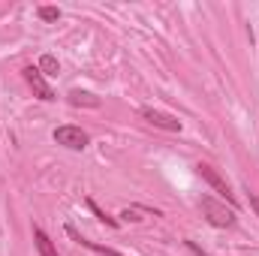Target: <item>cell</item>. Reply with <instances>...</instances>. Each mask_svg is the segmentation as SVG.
Returning a JSON list of instances; mask_svg holds the SVG:
<instances>
[{"label": "cell", "instance_id": "12", "mask_svg": "<svg viewBox=\"0 0 259 256\" xmlns=\"http://www.w3.org/2000/svg\"><path fill=\"white\" fill-rule=\"evenodd\" d=\"M184 247H187V250H190V253H193V256H211V253H208V250H202V247H199L196 241H184Z\"/></svg>", "mask_w": 259, "mask_h": 256}, {"label": "cell", "instance_id": "2", "mask_svg": "<svg viewBox=\"0 0 259 256\" xmlns=\"http://www.w3.org/2000/svg\"><path fill=\"white\" fill-rule=\"evenodd\" d=\"M196 169H199V175H202V178L214 187V193H220V199H223V202H229V205L238 211V199H235V193H232V187H229V181H226V178H223V175L211 166V163H199Z\"/></svg>", "mask_w": 259, "mask_h": 256}, {"label": "cell", "instance_id": "11", "mask_svg": "<svg viewBox=\"0 0 259 256\" xmlns=\"http://www.w3.org/2000/svg\"><path fill=\"white\" fill-rule=\"evenodd\" d=\"M36 15H39L42 21H58V18H61V9H58V6H39Z\"/></svg>", "mask_w": 259, "mask_h": 256}, {"label": "cell", "instance_id": "7", "mask_svg": "<svg viewBox=\"0 0 259 256\" xmlns=\"http://www.w3.org/2000/svg\"><path fill=\"white\" fill-rule=\"evenodd\" d=\"M66 103H69V106H75V109H78V106L97 109V106H100V97H97V94H91V91H78V88H72V91L66 94Z\"/></svg>", "mask_w": 259, "mask_h": 256}, {"label": "cell", "instance_id": "4", "mask_svg": "<svg viewBox=\"0 0 259 256\" xmlns=\"http://www.w3.org/2000/svg\"><path fill=\"white\" fill-rule=\"evenodd\" d=\"M24 81L33 88V94L42 100V103H55L58 97H55V91H52V84L46 81V75L39 72V66H24Z\"/></svg>", "mask_w": 259, "mask_h": 256}, {"label": "cell", "instance_id": "9", "mask_svg": "<svg viewBox=\"0 0 259 256\" xmlns=\"http://www.w3.org/2000/svg\"><path fill=\"white\" fill-rule=\"evenodd\" d=\"M88 208L94 211V217H97L100 223H106V226H112V229H118V226H121V220H118V217H112V214H106V211H103L94 199H88Z\"/></svg>", "mask_w": 259, "mask_h": 256}, {"label": "cell", "instance_id": "10", "mask_svg": "<svg viewBox=\"0 0 259 256\" xmlns=\"http://www.w3.org/2000/svg\"><path fill=\"white\" fill-rule=\"evenodd\" d=\"M58 69H61V66H58V58H55V55H42V58H39V72H42V75H58Z\"/></svg>", "mask_w": 259, "mask_h": 256}, {"label": "cell", "instance_id": "3", "mask_svg": "<svg viewBox=\"0 0 259 256\" xmlns=\"http://www.w3.org/2000/svg\"><path fill=\"white\" fill-rule=\"evenodd\" d=\"M55 142H58V145H64V148H69V151H84V148H88V142H91V136H88L81 127L64 124V127L55 130Z\"/></svg>", "mask_w": 259, "mask_h": 256}, {"label": "cell", "instance_id": "13", "mask_svg": "<svg viewBox=\"0 0 259 256\" xmlns=\"http://www.w3.org/2000/svg\"><path fill=\"white\" fill-rule=\"evenodd\" d=\"M247 202H250V208L256 211V217H259V196H256L253 190H250V187H247Z\"/></svg>", "mask_w": 259, "mask_h": 256}, {"label": "cell", "instance_id": "1", "mask_svg": "<svg viewBox=\"0 0 259 256\" xmlns=\"http://www.w3.org/2000/svg\"><path fill=\"white\" fill-rule=\"evenodd\" d=\"M199 208H202V214L208 217L211 226H235V208L232 205H226V202H220L214 196H202Z\"/></svg>", "mask_w": 259, "mask_h": 256}, {"label": "cell", "instance_id": "8", "mask_svg": "<svg viewBox=\"0 0 259 256\" xmlns=\"http://www.w3.org/2000/svg\"><path fill=\"white\" fill-rule=\"evenodd\" d=\"M33 244H36V250H39V256H58V250H55V244H52V238L39 229V226H33Z\"/></svg>", "mask_w": 259, "mask_h": 256}, {"label": "cell", "instance_id": "6", "mask_svg": "<svg viewBox=\"0 0 259 256\" xmlns=\"http://www.w3.org/2000/svg\"><path fill=\"white\" fill-rule=\"evenodd\" d=\"M66 235L75 241V244H81V247H88V250H94V253H100V256H124V253H118L115 247H106V244H97V241H88L84 235H78L72 226H66Z\"/></svg>", "mask_w": 259, "mask_h": 256}, {"label": "cell", "instance_id": "14", "mask_svg": "<svg viewBox=\"0 0 259 256\" xmlns=\"http://www.w3.org/2000/svg\"><path fill=\"white\" fill-rule=\"evenodd\" d=\"M121 217H127V220H142V217H139V211H136V208H127V211H124V214H121Z\"/></svg>", "mask_w": 259, "mask_h": 256}, {"label": "cell", "instance_id": "5", "mask_svg": "<svg viewBox=\"0 0 259 256\" xmlns=\"http://www.w3.org/2000/svg\"><path fill=\"white\" fill-rule=\"evenodd\" d=\"M139 115H142V118H145L151 127L169 130V133H181V121H178V118H172V115H166V112H160V109L142 106V109H139Z\"/></svg>", "mask_w": 259, "mask_h": 256}]
</instances>
